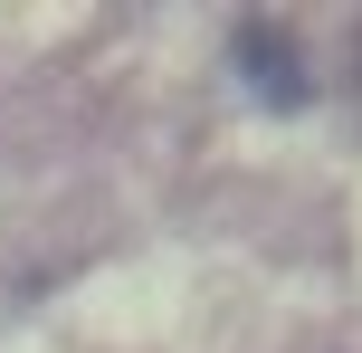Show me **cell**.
Instances as JSON below:
<instances>
[{
	"instance_id": "6da1fadb",
	"label": "cell",
	"mask_w": 362,
	"mask_h": 353,
	"mask_svg": "<svg viewBox=\"0 0 362 353\" xmlns=\"http://www.w3.org/2000/svg\"><path fill=\"white\" fill-rule=\"evenodd\" d=\"M238 67L267 76V86H257L267 105H296V96H305V76H296V57H286V38H276V29H238Z\"/></svg>"
}]
</instances>
